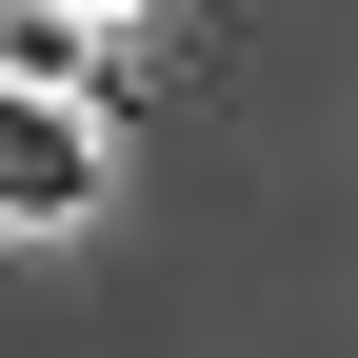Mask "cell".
I'll list each match as a JSON object with an SVG mask.
<instances>
[{
  "instance_id": "obj_3",
  "label": "cell",
  "mask_w": 358,
  "mask_h": 358,
  "mask_svg": "<svg viewBox=\"0 0 358 358\" xmlns=\"http://www.w3.org/2000/svg\"><path fill=\"white\" fill-rule=\"evenodd\" d=\"M60 20H140V0H60Z\"/></svg>"
},
{
  "instance_id": "obj_1",
  "label": "cell",
  "mask_w": 358,
  "mask_h": 358,
  "mask_svg": "<svg viewBox=\"0 0 358 358\" xmlns=\"http://www.w3.org/2000/svg\"><path fill=\"white\" fill-rule=\"evenodd\" d=\"M80 199H100V120L60 80H0V239H60Z\"/></svg>"
},
{
  "instance_id": "obj_2",
  "label": "cell",
  "mask_w": 358,
  "mask_h": 358,
  "mask_svg": "<svg viewBox=\"0 0 358 358\" xmlns=\"http://www.w3.org/2000/svg\"><path fill=\"white\" fill-rule=\"evenodd\" d=\"M80 60H100V20H60V0H0V80H60V100H80Z\"/></svg>"
}]
</instances>
